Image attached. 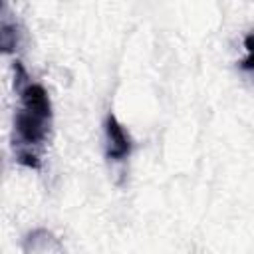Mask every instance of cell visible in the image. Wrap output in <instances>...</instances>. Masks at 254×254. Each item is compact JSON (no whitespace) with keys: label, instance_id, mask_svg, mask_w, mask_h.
<instances>
[{"label":"cell","instance_id":"cell-5","mask_svg":"<svg viewBox=\"0 0 254 254\" xmlns=\"http://www.w3.org/2000/svg\"><path fill=\"white\" fill-rule=\"evenodd\" d=\"M244 48L248 50V54H254V30L246 34V38H244Z\"/></svg>","mask_w":254,"mask_h":254},{"label":"cell","instance_id":"cell-3","mask_svg":"<svg viewBox=\"0 0 254 254\" xmlns=\"http://www.w3.org/2000/svg\"><path fill=\"white\" fill-rule=\"evenodd\" d=\"M0 46H2V52L6 54L14 52L18 46V26L8 18H2V24H0Z\"/></svg>","mask_w":254,"mask_h":254},{"label":"cell","instance_id":"cell-1","mask_svg":"<svg viewBox=\"0 0 254 254\" xmlns=\"http://www.w3.org/2000/svg\"><path fill=\"white\" fill-rule=\"evenodd\" d=\"M20 93V109L14 115V151H36L48 137L52 103L42 83H28Z\"/></svg>","mask_w":254,"mask_h":254},{"label":"cell","instance_id":"cell-2","mask_svg":"<svg viewBox=\"0 0 254 254\" xmlns=\"http://www.w3.org/2000/svg\"><path fill=\"white\" fill-rule=\"evenodd\" d=\"M105 129V157L109 161H123L133 151V139L127 133V129L119 123V119L109 111L103 123Z\"/></svg>","mask_w":254,"mask_h":254},{"label":"cell","instance_id":"cell-4","mask_svg":"<svg viewBox=\"0 0 254 254\" xmlns=\"http://www.w3.org/2000/svg\"><path fill=\"white\" fill-rule=\"evenodd\" d=\"M238 67H240L242 71H252V73H254V54H248V56L238 64Z\"/></svg>","mask_w":254,"mask_h":254}]
</instances>
